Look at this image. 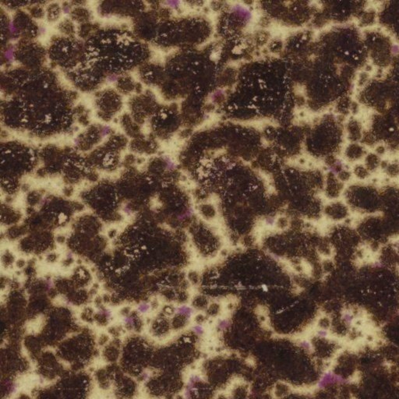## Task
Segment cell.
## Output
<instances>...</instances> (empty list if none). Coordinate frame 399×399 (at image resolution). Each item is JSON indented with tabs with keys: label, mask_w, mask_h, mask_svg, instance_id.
Wrapping results in <instances>:
<instances>
[{
	"label": "cell",
	"mask_w": 399,
	"mask_h": 399,
	"mask_svg": "<svg viewBox=\"0 0 399 399\" xmlns=\"http://www.w3.org/2000/svg\"><path fill=\"white\" fill-rule=\"evenodd\" d=\"M344 381L343 378L340 376L335 375L331 372H327L322 376L320 380L318 382V387L320 388H323L327 386V384H333V383H342Z\"/></svg>",
	"instance_id": "1"
},
{
	"label": "cell",
	"mask_w": 399,
	"mask_h": 399,
	"mask_svg": "<svg viewBox=\"0 0 399 399\" xmlns=\"http://www.w3.org/2000/svg\"><path fill=\"white\" fill-rule=\"evenodd\" d=\"M175 311H176V313L177 314L185 316L187 318L191 317L194 313L193 309L192 307H189V306L187 305H183V306H180V307H176V308L175 309Z\"/></svg>",
	"instance_id": "2"
},
{
	"label": "cell",
	"mask_w": 399,
	"mask_h": 399,
	"mask_svg": "<svg viewBox=\"0 0 399 399\" xmlns=\"http://www.w3.org/2000/svg\"><path fill=\"white\" fill-rule=\"evenodd\" d=\"M232 11L238 13V14L241 17H242V18L249 19V17H251L250 12H249L246 8H245L242 6H239V5H235V6H233Z\"/></svg>",
	"instance_id": "3"
},
{
	"label": "cell",
	"mask_w": 399,
	"mask_h": 399,
	"mask_svg": "<svg viewBox=\"0 0 399 399\" xmlns=\"http://www.w3.org/2000/svg\"><path fill=\"white\" fill-rule=\"evenodd\" d=\"M230 326V321L227 319H222V320H219L218 323V328L223 331V330H225L227 329L228 327Z\"/></svg>",
	"instance_id": "4"
},
{
	"label": "cell",
	"mask_w": 399,
	"mask_h": 399,
	"mask_svg": "<svg viewBox=\"0 0 399 399\" xmlns=\"http://www.w3.org/2000/svg\"><path fill=\"white\" fill-rule=\"evenodd\" d=\"M193 214H194V209L193 208V207H190V208L187 209V211L183 213V214H180L178 218H179V219L183 220V219H185V218H190V217L192 216Z\"/></svg>",
	"instance_id": "5"
},
{
	"label": "cell",
	"mask_w": 399,
	"mask_h": 399,
	"mask_svg": "<svg viewBox=\"0 0 399 399\" xmlns=\"http://www.w3.org/2000/svg\"><path fill=\"white\" fill-rule=\"evenodd\" d=\"M192 330L195 334H196L197 335H203V332H204V328L203 327V326L199 325V324H196V325H194L193 327H192Z\"/></svg>",
	"instance_id": "6"
},
{
	"label": "cell",
	"mask_w": 399,
	"mask_h": 399,
	"mask_svg": "<svg viewBox=\"0 0 399 399\" xmlns=\"http://www.w3.org/2000/svg\"><path fill=\"white\" fill-rule=\"evenodd\" d=\"M123 323L127 327H133L134 326V319L132 316H126L123 319Z\"/></svg>",
	"instance_id": "7"
},
{
	"label": "cell",
	"mask_w": 399,
	"mask_h": 399,
	"mask_svg": "<svg viewBox=\"0 0 399 399\" xmlns=\"http://www.w3.org/2000/svg\"><path fill=\"white\" fill-rule=\"evenodd\" d=\"M150 309V305L148 304V303H141L140 305L138 306L137 307V310L140 313H145L146 312H148L149 310Z\"/></svg>",
	"instance_id": "8"
},
{
	"label": "cell",
	"mask_w": 399,
	"mask_h": 399,
	"mask_svg": "<svg viewBox=\"0 0 399 399\" xmlns=\"http://www.w3.org/2000/svg\"><path fill=\"white\" fill-rule=\"evenodd\" d=\"M299 345H300V346H301L303 349H306L307 351H310V350L312 349L311 344L310 343V342H308V341H306V340L302 341V342L299 343Z\"/></svg>",
	"instance_id": "9"
},
{
	"label": "cell",
	"mask_w": 399,
	"mask_h": 399,
	"mask_svg": "<svg viewBox=\"0 0 399 399\" xmlns=\"http://www.w3.org/2000/svg\"><path fill=\"white\" fill-rule=\"evenodd\" d=\"M264 222H265V224H266L267 225L273 226L274 225V223H275V218H274V217L268 216L265 218Z\"/></svg>",
	"instance_id": "10"
},
{
	"label": "cell",
	"mask_w": 399,
	"mask_h": 399,
	"mask_svg": "<svg viewBox=\"0 0 399 399\" xmlns=\"http://www.w3.org/2000/svg\"><path fill=\"white\" fill-rule=\"evenodd\" d=\"M343 320L346 322L347 323H351L352 321L353 320V316H352L351 314L349 313H346L343 315Z\"/></svg>",
	"instance_id": "11"
},
{
	"label": "cell",
	"mask_w": 399,
	"mask_h": 399,
	"mask_svg": "<svg viewBox=\"0 0 399 399\" xmlns=\"http://www.w3.org/2000/svg\"><path fill=\"white\" fill-rule=\"evenodd\" d=\"M201 381V378H200V377H199V376H198V375H196V374L191 375L190 377V379H189V381H191V382L194 383V384H195V383H196V382H198V381Z\"/></svg>",
	"instance_id": "12"
},
{
	"label": "cell",
	"mask_w": 399,
	"mask_h": 399,
	"mask_svg": "<svg viewBox=\"0 0 399 399\" xmlns=\"http://www.w3.org/2000/svg\"><path fill=\"white\" fill-rule=\"evenodd\" d=\"M165 161H166V164H167V168H168V169H173V168H175V164L172 162V160H170L169 158L166 157V158H165Z\"/></svg>",
	"instance_id": "13"
},
{
	"label": "cell",
	"mask_w": 399,
	"mask_h": 399,
	"mask_svg": "<svg viewBox=\"0 0 399 399\" xmlns=\"http://www.w3.org/2000/svg\"><path fill=\"white\" fill-rule=\"evenodd\" d=\"M317 335L320 337V338H324V337L327 335V332L325 330H320V331H317Z\"/></svg>",
	"instance_id": "14"
},
{
	"label": "cell",
	"mask_w": 399,
	"mask_h": 399,
	"mask_svg": "<svg viewBox=\"0 0 399 399\" xmlns=\"http://www.w3.org/2000/svg\"><path fill=\"white\" fill-rule=\"evenodd\" d=\"M190 393H191V391L188 390V389H186L185 391H184V397H185L186 399L190 398Z\"/></svg>",
	"instance_id": "15"
},
{
	"label": "cell",
	"mask_w": 399,
	"mask_h": 399,
	"mask_svg": "<svg viewBox=\"0 0 399 399\" xmlns=\"http://www.w3.org/2000/svg\"><path fill=\"white\" fill-rule=\"evenodd\" d=\"M167 4H168L170 6H172V7H175V6H177L179 5V2H177V1H172V2H167Z\"/></svg>",
	"instance_id": "16"
},
{
	"label": "cell",
	"mask_w": 399,
	"mask_h": 399,
	"mask_svg": "<svg viewBox=\"0 0 399 399\" xmlns=\"http://www.w3.org/2000/svg\"><path fill=\"white\" fill-rule=\"evenodd\" d=\"M6 58H7V59H11V58H12V52H10V51H8V52H6Z\"/></svg>",
	"instance_id": "17"
},
{
	"label": "cell",
	"mask_w": 399,
	"mask_h": 399,
	"mask_svg": "<svg viewBox=\"0 0 399 399\" xmlns=\"http://www.w3.org/2000/svg\"><path fill=\"white\" fill-rule=\"evenodd\" d=\"M9 30H10V31H12V32L15 31V27H14V25H13V24H9Z\"/></svg>",
	"instance_id": "18"
},
{
	"label": "cell",
	"mask_w": 399,
	"mask_h": 399,
	"mask_svg": "<svg viewBox=\"0 0 399 399\" xmlns=\"http://www.w3.org/2000/svg\"><path fill=\"white\" fill-rule=\"evenodd\" d=\"M115 79H116V77H115V76H109V81H114Z\"/></svg>",
	"instance_id": "19"
},
{
	"label": "cell",
	"mask_w": 399,
	"mask_h": 399,
	"mask_svg": "<svg viewBox=\"0 0 399 399\" xmlns=\"http://www.w3.org/2000/svg\"><path fill=\"white\" fill-rule=\"evenodd\" d=\"M63 10H64L65 13H68V12H69V8H68V7H65L64 9H63Z\"/></svg>",
	"instance_id": "20"
}]
</instances>
